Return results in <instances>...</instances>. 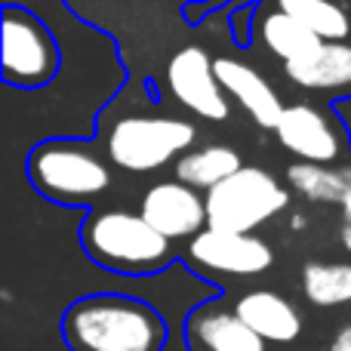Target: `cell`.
I'll use <instances>...</instances> for the list:
<instances>
[{
  "instance_id": "1",
  "label": "cell",
  "mask_w": 351,
  "mask_h": 351,
  "mask_svg": "<svg viewBox=\"0 0 351 351\" xmlns=\"http://www.w3.org/2000/svg\"><path fill=\"white\" fill-rule=\"evenodd\" d=\"M68 351H164L170 339L164 315L154 305L123 293H90L62 315Z\"/></svg>"
},
{
  "instance_id": "2",
  "label": "cell",
  "mask_w": 351,
  "mask_h": 351,
  "mask_svg": "<svg viewBox=\"0 0 351 351\" xmlns=\"http://www.w3.org/2000/svg\"><path fill=\"white\" fill-rule=\"evenodd\" d=\"M80 243L99 268L114 274H158L173 262V241L145 222L142 213L96 210L84 219Z\"/></svg>"
},
{
  "instance_id": "3",
  "label": "cell",
  "mask_w": 351,
  "mask_h": 351,
  "mask_svg": "<svg viewBox=\"0 0 351 351\" xmlns=\"http://www.w3.org/2000/svg\"><path fill=\"white\" fill-rule=\"evenodd\" d=\"M197 142V127L160 111L117 114L102 130V148L111 167L127 173H158L176 164Z\"/></svg>"
},
{
  "instance_id": "4",
  "label": "cell",
  "mask_w": 351,
  "mask_h": 351,
  "mask_svg": "<svg viewBox=\"0 0 351 351\" xmlns=\"http://www.w3.org/2000/svg\"><path fill=\"white\" fill-rule=\"evenodd\" d=\"M28 179L49 200L86 204L111 188V164L80 139H47L28 154Z\"/></svg>"
},
{
  "instance_id": "5",
  "label": "cell",
  "mask_w": 351,
  "mask_h": 351,
  "mask_svg": "<svg viewBox=\"0 0 351 351\" xmlns=\"http://www.w3.org/2000/svg\"><path fill=\"white\" fill-rule=\"evenodd\" d=\"M293 191L265 170L247 164L231 179L206 191V219L210 228L231 234H256L265 222H274L290 206Z\"/></svg>"
},
{
  "instance_id": "6",
  "label": "cell",
  "mask_w": 351,
  "mask_h": 351,
  "mask_svg": "<svg viewBox=\"0 0 351 351\" xmlns=\"http://www.w3.org/2000/svg\"><path fill=\"white\" fill-rule=\"evenodd\" d=\"M62 56L53 31L25 6L3 10V62L0 74L16 90H40L59 74Z\"/></svg>"
},
{
  "instance_id": "7",
  "label": "cell",
  "mask_w": 351,
  "mask_h": 351,
  "mask_svg": "<svg viewBox=\"0 0 351 351\" xmlns=\"http://www.w3.org/2000/svg\"><path fill=\"white\" fill-rule=\"evenodd\" d=\"M167 90L188 114L210 123L231 117V99L216 74V59L200 43H185L167 62Z\"/></svg>"
},
{
  "instance_id": "8",
  "label": "cell",
  "mask_w": 351,
  "mask_h": 351,
  "mask_svg": "<svg viewBox=\"0 0 351 351\" xmlns=\"http://www.w3.org/2000/svg\"><path fill=\"white\" fill-rule=\"evenodd\" d=\"M274 136L293 158L305 160V164L330 167L351 148L339 117H333L327 108H317L311 102L287 105Z\"/></svg>"
},
{
  "instance_id": "9",
  "label": "cell",
  "mask_w": 351,
  "mask_h": 351,
  "mask_svg": "<svg viewBox=\"0 0 351 351\" xmlns=\"http://www.w3.org/2000/svg\"><path fill=\"white\" fill-rule=\"evenodd\" d=\"M188 262L194 271L216 278H259L274 265V250L259 234L206 228L188 241Z\"/></svg>"
},
{
  "instance_id": "10",
  "label": "cell",
  "mask_w": 351,
  "mask_h": 351,
  "mask_svg": "<svg viewBox=\"0 0 351 351\" xmlns=\"http://www.w3.org/2000/svg\"><path fill=\"white\" fill-rule=\"evenodd\" d=\"M139 213L167 241H194L200 231L210 228V219H206V194L182 185L179 179L154 182V185L142 194Z\"/></svg>"
},
{
  "instance_id": "11",
  "label": "cell",
  "mask_w": 351,
  "mask_h": 351,
  "mask_svg": "<svg viewBox=\"0 0 351 351\" xmlns=\"http://www.w3.org/2000/svg\"><path fill=\"white\" fill-rule=\"evenodd\" d=\"M185 346L188 351H268V342L216 299L191 308L185 317Z\"/></svg>"
},
{
  "instance_id": "12",
  "label": "cell",
  "mask_w": 351,
  "mask_h": 351,
  "mask_svg": "<svg viewBox=\"0 0 351 351\" xmlns=\"http://www.w3.org/2000/svg\"><path fill=\"white\" fill-rule=\"evenodd\" d=\"M216 74L222 80L228 99L262 130H278L280 114L287 105L280 102L278 90L259 74V68L247 65L231 56H219L216 59Z\"/></svg>"
},
{
  "instance_id": "13",
  "label": "cell",
  "mask_w": 351,
  "mask_h": 351,
  "mask_svg": "<svg viewBox=\"0 0 351 351\" xmlns=\"http://www.w3.org/2000/svg\"><path fill=\"white\" fill-rule=\"evenodd\" d=\"M234 315L268 346H290L302 336V315L287 296L268 287H256L234 299Z\"/></svg>"
},
{
  "instance_id": "14",
  "label": "cell",
  "mask_w": 351,
  "mask_h": 351,
  "mask_svg": "<svg viewBox=\"0 0 351 351\" xmlns=\"http://www.w3.org/2000/svg\"><path fill=\"white\" fill-rule=\"evenodd\" d=\"M284 74L290 84L308 93H336V96H351V43H321L311 49L305 59L284 65Z\"/></svg>"
},
{
  "instance_id": "15",
  "label": "cell",
  "mask_w": 351,
  "mask_h": 351,
  "mask_svg": "<svg viewBox=\"0 0 351 351\" xmlns=\"http://www.w3.org/2000/svg\"><path fill=\"white\" fill-rule=\"evenodd\" d=\"M253 37L268 56L280 59L284 65L299 62L321 47V37H315L302 22H296L293 16H287L278 6H262L253 19Z\"/></svg>"
},
{
  "instance_id": "16",
  "label": "cell",
  "mask_w": 351,
  "mask_h": 351,
  "mask_svg": "<svg viewBox=\"0 0 351 351\" xmlns=\"http://www.w3.org/2000/svg\"><path fill=\"white\" fill-rule=\"evenodd\" d=\"M243 158L237 148L216 142V145H197L188 154H182L173 164V179H179L182 185L194 188V191L206 194L216 185H222L225 179H231L237 170H243Z\"/></svg>"
},
{
  "instance_id": "17",
  "label": "cell",
  "mask_w": 351,
  "mask_h": 351,
  "mask_svg": "<svg viewBox=\"0 0 351 351\" xmlns=\"http://www.w3.org/2000/svg\"><path fill=\"white\" fill-rule=\"evenodd\" d=\"M274 6L302 22L324 43H342L351 37V10L339 0H274Z\"/></svg>"
},
{
  "instance_id": "18",
  "label": "cell",
  "mask_w": 351,
  "mask_h": 351,
  "mask_svg": "<svg viewBox=\"0 0 351 351\" xmlns=\"http://www.w3.org/2000/svg\"><path fill=\"white\" fill-rule=\"evenodd\" d=\"M302 296L315 308H342L351 305V262H321L311 259L299 274Z\"/></svg>"
},
{
  "instance_id": "19",
  "label": "cell",
  "mask_w": 351,
  "mask_h": 351,
  "mask_svg": "<svg viewBox=\"0 0 351 351\" xmlns=\"http://www.w3.org/2000/svg\"><path fill=\"white\" fill-rule=\"evenodd\" d=\"M287 188H290L296 197L308 200V204H342L346 173H342V167L293 160V164L287 167Z\"/></svg>"
},
{
  "instance_id": "20",
  "label": "cell",
  "mask_w": 351,
  "mask_h": 351,
  "mask_svg": "<svg viewBox=\"0 0 351 351\" xmlns=\"http://www.w3.org/2000/svg\"><path fill=\"white\" fill-rule=\"evenodd\" d=\"M342 173H346V194H342V222H339V243L342 250L351 256V167H342Z\"/></svg>"
},
{
  "instance_id": "21",
  "label": "cell",
  "mask_w": 351,
  "mask_h": 351,
  "mask_svg": "<svg viewBox=\"0 0 351 351\" xmlns=\"http://www.w3.org/2000/svg\"><path fill=\"white\" fill-rule=\"evenodd\" d=\"M330 351H351V321L336 330L333 342H330Z\"/></svg>"
},
{
  "instance_id": "22",
  "label": "cell",
  "mask_w": 351,
  "mask_h": 351,
  "mask_svg": "<svg viewBox=\"0 0 351 351\" xmlns=\"http://www.w3.org/2000/svg\"><path fill=\"white\" fill-rule=\"evenodd\" d=\"M336 117L342 121V127H346V133H348V142H351V96L336 102Z\"/></svg>"
},
{
  "instance_id": "23",
  "label": "cell",
  "mask_w": 351,
  "mask_h": 351,
  "mask_svg": "<svg viewBox=\"0 0 351 351\" xmlns=\"http://www.w3.org/2000/svg\"><path fill=\"white\" fill-rule=\"evenodd\" d=\"M305 225H308V219H305V213H293V216H290V228H293V231H302Z\"/></svg>"
}]
</instances>
